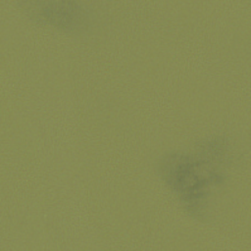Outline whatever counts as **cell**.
<instances>
[{"mask_svg":"<svg viewBox=\"0 0 251 251\" xmlns=\"http://www.w3.org/2000/svg\"><path fill=\"white\" fill-rule=\"evenodd\" d=\"M200 157L172 153L160 164L163 179L177 193L187 211L195 215L205 203L209 186L220 183L222 179L221 175L210 168L213 161L201 153Z\"/></svg>","mask_w":251,"mask_h":251,"instance_id":"6da1fadb","label":"cell"},{"mask_svg":"<svg viewBox=\"0 0 251 251\" xmlns=\"http://www.w3.org/2000/svg\"><path fill=\"white\" fill-rule=\"evenodd\" d=\"M26 8L36 22L66 32H85L93 23L90 10L74 1L32 2Z\"/></svg>","mask_w":251,"mask_h":251,"instance_id":"7a4b0ae2","label":"cell"}]
</instances>
